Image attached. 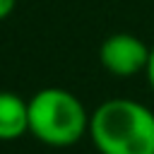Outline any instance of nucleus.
Wrapping results in <instances>:
<instances>
[{
    "mask_svg": "<svg viewBox=\"0 0 154 154\" xmlns=\"http://www.w3.org/2000/svg\"><path fill=\"white\" fill-rule=\"evenodd\" d=\"M89 140L99 154H154V111L137 99H106L89 116Z\"/></svg>",
    "mask_w": 154,
    "mask_h": 154,
    "instance_id": "obj_1",
    "label": "nucleus"
},
{
    "mask_svg": "<svg viewBox=\"0 0 154 154\" xmlns=\"http://www.w3.org/2000/svg\"><path fill=\"white\" fill-rule=\"evenodd\" d=\"M87 106L63 87H43L29 99V135L53 149L75 147L89 135Z\"/></svg>",
    "mask_w": 154,
    "mask_h": 154,
    "instance_id": "obj_2",
    "label": "nucleus"
},
{
    "mask_svg": "<svg viewBox=\"0 0 154 154\" xmlns=\"http://www.w3.org/2000/svg\"><path fill=\"white\" fill-rule=\"evenodd\" d=\"M149 51L152 46H147L140 36L128 31H116L101 41L99 63L113 77H135L147 70Z\"/></svg>",
    "mask_w": 154,
    "mask_h": 154,
    "instance_id": "obj_3",
    "label": "nucleus"
},
{
    "mask_svg": "<svg viewBox=\"0 0 154 154\" xmlns=\"http://www.w3.org/2000/svg\"><path fill=\"white\" fill-rule=\"evenodd\" d=\"M29 132V101L14 91H0V142H14Z\"/></svg>",
    "mask_w": 154,
    "mask_h": 154,
    "instance_id": "obj_4",
    "label": "nucleus"
},
{
    "mask_svg": "<svg viewBox=\"0 0 154 154\" xmlns=\"http://www.w3.org/2000/svg\"><path fill=\"white\" fill-rule=\"evenodd\" d=\"M14 7H17V0H0V22L7 19L14 12Z\"/></svg>",
    "mask_w": 154,
    "mask_h": 154,
    "instance_id": "obj_5",
    "label": "nucleus"
},
{
    "mask_svg": "<svg viewBox=\"0 0 154 154\" xmlns=\"http://www.w3.org/2000/svg\"><path fill=\"white\" fill-rule=\"evenodd\" d=\"M144 75H147V82H149V87H152V91H154V46H152V51H149V63H147Z\"/></svg>",
    "mask_w": 154,
    "mask_h": 154,
    "instance_id": "obj_6",
    "label": "nucleus"
}]
</instances>
